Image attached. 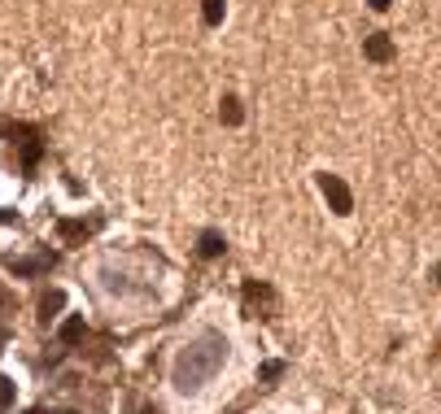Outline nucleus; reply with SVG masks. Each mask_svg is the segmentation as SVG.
I'll use <instances>...</instances> for the list:
<instances>
[{
	"mask_svg": "<svg viewBox=\"0 0 441 414\" xmlns=\"http://www.w3.org/2000/svg\"><path fill=\"white\" fill-rule=\"evenodd\" d=\"M79 336H84V319L75 314V319L61 323V340H66V344H79Z\"/></svg>",
	"mask_w": 441,
	"mask_h": 414,
	"instance_id": "7",
	"label": "nucleus"
},
{
	"mask_svg": "<svg viewBox=\"0 0 441 414\" xmlns=\"http://www.w3.org/2000/svg\"><path fill=\"white\" fill-rule=\"evenodd\" d=\"M245 301L254 310H263V314H275V292L267 284H245Z\"/></svg>",
	"mask_w": 441,
	"mask_h": 414,
	"instance_id": "4",
	"label": "nucleus"
},
{
	"mask_svg": "<svg viewBox=\"0 0 441 414\" xmlns=\"http://www.w3.org/2000/svg\"><path fill=\"white\" fill-rule=\"evenodd\" d=\"M389 53H394V44H389L385 35H371V40H367V57H371V61H389Z\"/></svg>",
	"mask_w": 441,
	"mask_h": 414,
	"instance_id": "5",
	"label": "nucleus"
},
{
	"mask_svg": "<svg viewBox=\"0 0 441 414\" xmlns=\"http://www.w3.org/2000/svg\"><path fill=\"white\" fill-rule=\"evenodd\" d=\"M57 305H61V292H48V296H44V305H40V310H44V323L53 319V310H57Z\"/></svg>",
	"mask_w": 441,
	"mask_h": 414,
	"instance_id": "11",
	"label": "nucleus"
},
{
	"mask_svg": "<svg viewBox=\"0 0 441 414\" xmlns=\"http://www.w3.org/2000/svg\"><path fill=\"white\" fill-rule=\"evenodd\" d=\"M223 122H232V127L240 122V105L232 101V96H227V101H223Z\"/></svg>",
	"mask_w": 441,
	"mask_h": 414,
	"instance_id": "10",
	"label": "nucleus"
},
{
	"mask_svg": "<svg viewBox=\"0 0 441 414\" xmlns=\"http://www.w3.org/2000/svg\"><path fill=\"white\" fill-rule=\"evenodd\" d=\"M389 5V0H371V9H385Z\"/></svg>",
	"mask_w": 441,
	"mask_h": 414,
	"instance_id": "14",
	"label": "nucleus"
},
{
	"mask_svg": "<svg viewBox=\"0 0 441 414\" xmlns=\"http://www.w3.org/2000/svg\"><path fill=\"white\" fill-rule=\"evenodd\" d=\"M26 414H40V410H26Z\"/></svg>",
	"mask_w": 441,
	"mask_h": 414,
	"instance_id": "15",
	"label": "nucleus"
},
{
	"mask_svg": "<svg viewBox=\"0 0 441 414\" xmlns=\"http://www.w3.org/2000/svg\"><path fill=\"white\" fill-rule=\"evenodd\" d=\"M223 248H227V244H223V236H215V231H206V236H201V244H197V253H201V257H219Z\"/></svg>",
	"mask_w": 441,
	"mask_h": 414,
	"instance_id": "6",
	"label": "nucleus"
},
{
	"mask_svg": "<svg viewBox=\"0 0 441 414\" xmlns=\"http://www.w3.org/2000/svg\"><path fill=\"white\" fill-rule=\"evenodd\" d=\"M206 22H210V26L223 22V0H206Z\"/></svg>",
	"mask_w": 441,
	"mask_h": 414,
	"instance_id": "8",
	"label": "nucleus"
},
{
	"mask_svg": "<svg viewBox=\"0 0 441 414\" xmlns=\"http://www.w3.org/2000/svg\"><path fill=\"white\" fill-rule=\"evenodd\" d=\"M219 362H223V349H219L215 340H210V344H197V349H188V358L179 362V388H197L201 379L219 367Z\"/></svg>",
	"mask_w": 441,
	"mask_h": 414,
	"instance_id": "1",
	"label": "nucleus"
},
{
	"mask_svg": "<svg viewBox=\"0 0 441 414\" xmlns=\"http://www.w3.org/2000/svg\"><path fill=\"white\" fill-rule=\"evenodd\" d=\"M13 401V384H9V379H0V406H9Z\"/></svg>",
	"mask_w": 441,
	"mask_h": 414,
	"instance_id": "13",
	"label": "nucleus"
},
{
	"mask_svg": "<svg viewBox=\"0 0 441 414\" xmlns=\"http://www.w3.org/2000/svg\"><path fill=\"white\" fill-rule=\"evenodd\" d=\"M57 231H61V236H66V240H79V236H88V227H84V223H70V218L61 223Z\"/></svg>",
	"mask_w": 441,
	"mask_h": 414,
	"instance_id": "9",
	"label": "nucleus"
},
{
	"mask_svg": "<svg viewBox=\"0 0 441 414\" xmlns=\"http://www.w3.org/2000/svg\"><path fill=\"white\" fill-rule=\"evenodd\" d=\"M5 131H9V144L22 148V166L31 170V166L40 161V140H36V131H31V127H5Z\"/></svg>",
	"mask_w": 441,
	"mask_h": 414,
	"instance_id": "2",
	"label": "nucleus"
},
{
	"mask_svg": "<svg viewBox=\"0 0 441 414\" xmlns=\"http://www.w3.org/2000/svg\"><path fill=\"white\" fill-rule=\"evenodd\" d=\"M319 188H323V196H328V205H332L336 214H350V209H354V201H350V188L341 184L336 175H319Z\"/></svg>",
	"mask_w": 441,
	"mask_h": 414,
	"instance_id": "3",
	"label": "nucleus"
},
{
	"mask_svg": "<svg viewBox=\"0 0 441 414\" xmlns=\"http://www.w3.org/2000/svg\"><path fill=\"white\" fill-rule=\"evenodd\" d=\"M284 375V362H267L263 367V379H280Z\"/></svg>",
	"mask_w": 441,
	"mask_h": 414,
	"instance_id": "12",
	"label": "nucleus"
}]
</instances>
